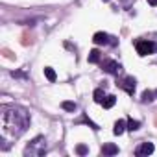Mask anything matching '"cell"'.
<instances>
[{"label": "cell", "instance_id": "6da1fadb", "mask_svg": "<svg viewBox=\"0 0 157 157\" xmlns=\"http://www.w3.org/2000/svg\"><path fill=\"white\" fill-rule=\"evenodd\" d=\"M2 111V137L17 139L30 128V115L26 109L17 105H4Z\"/></svg>", "mask_w": 157, "mask_h": 157}, {"label": "cell", "instance_id": "7a4b0ae2", "mask_svg": "<svg viewBox=\"0 0 157 157\" xmlns=\"http://www.w3.org/2000/svg\"><path fill=\"white\" fill-rule=\"evenodd\" d=\"M46 153V140H44V137H35L28 146H26V150H24V155L28 157V155H32V157H41V155H44Z\"/></svg>", "mask_w": 157, "mask_h": 157}, {"label": "cell", "instance_id": "3957f363", "mask_svg": "<svg viewBox=\"0 0 157 157\" xmlns=\"http://www.w3.org/2000/svg\"><path fill=\"white\" fill-rule=\"evenodd\" d=\"M135 50L139 56H151L153 52H157V43L153 41H146V39H139L135 41Z\"/></svg>", "mask_w": 157, "mask_h": 157}, {"label": "cell", "instance_id": "277c9868", "mask_svg": "<svg viewBox=\"0 0 157 157\" xmlns=\"http://www.w3.org/2000/svg\"><path fill=\"white\" fill-rule=\"evenodd\" d=\"M93 41H94V44H111V46H117V44H118V39H117V37L107 35V33H104V32H96L94 37H93Z\"/></svg>", "mask_w": 157, "mask_h": 157}, {"label": "cell", "instance_id": "5b68a950", "mask_svg": "<svg viewBox=\"0 0 157 157\" xmlns=\"http://www.w3.org/2000/svg\"><path fill=\"white\" fill-rule=\"evenodd\" d=\"M117 85H118L120 89H124L128 94H133V93H135V78H131V76H124L122 80L117 82Z\"/></svg>", "mask_w": 157, "mask_h": 157}, {"label": "cell", "instance_id": "8992f818", "mask_svg": "<svg viewBox=\"0 0 157 157\" xmlns=\"http://www.w3.org/2000/svg\"><path fill=\"white\" fill-rule=\"evenodd\" d=\"M102 70L107 72V74H118V72L122 70V67H120V63H117L115 59H105V61L102 63Z\"/></svg>", "mask_w": 157, "mask_h": 157}, {"label": "cell", "instance_id": "52a82bcc", "mask_svg": "<svg viewBox=\"0 0 157 157\" xmlns=\"http://www.w3.org/2000/svg\"><path fill=\"white\" fill-rule=\"evenodd\" d=\"M153 144L151 142H142L140 146H137V150H135V155H139V157H142V155H150V153H153Z\"/></svg>", "mask_w": 157, "mask_h": 157}, {"label": "cell", "instance_id": "ba28073f", "mask_svg": "<svg viewBox=\"0 0 157 157\" xmlns=\"http://www.w3.org/2000/svg\"><path fill=\"white\" fill-rule=\"evenodd\" d=\"M102 153L104 155H117L118 153V146L113 144V142H107V144L102 146Z\"/></svg>", "mask_w": 157, "mask_h": 157}, {"label": "cell", "instance_id": "9c48e42d", "mask_svg": "<svg viewBox=\"0 0 157 157\" xmlns=\"http://www.w3.org/2000/svg\"><path fill=\"white\" fill-rule=\"evenodd\" d=\"M126 129H128V122L120 118V120H117V122H115V128H113V133H115V135H122V133H124Z\"/></svg>", "mask_w": 157, "mask_h": 157}, {"label": "cell", "instance_id": "30bf717a", "mask_svg": "<svg viewBox=\"0 0 157 157\" xmlns=\"http://www.w3.org/2000/svg\"><path fill=\"white\" fill-rule=\"evenodd\" d=\"M115 104H117V96H115V94H109V96H105V100L102 102L104 109H111Z\"/></svg>", "mask_w": 157, "mask_h": 157}, {"label": "cell", "instance_id": "8fae6325", "mask_svg": "<svg viewBox=\"0 0 157 157\" xmlns=\"http://www.w3.org/2000/svg\"><path fill=\"white\" fill-rule=\"evenodd\" d=\"M100 57H102L100 50H98V48H94V50H91V52H89V57H87V59H89V63H98V61H100Z\"/></svg>", "mask_w": 157, "mask_h": 157}, {"label": "cell", "instance_id": "7c38bea8", "mask_svg": "<svg viewBox=\"0 0 157 157\" xmlns=\"http://www.w3.org/2000/svg\"><path fill=\"white\" fill-rule=\"evenodd\" d=\"M93 98H94V102H96V104H102V102L105 100V93H104V89H94Z\"/></svg>", "mask_w": 157, "mask_h": 157}, {"label": "cell", "instance_id": "4fadbf2b", "mask_svg": "<svg viewBox=\"0 0 157 157\" xmlns=\"http://www.w3.org/2000/svg\"><path fill=\"white\" fill-rule=\"evenodd\" d=\"M44 76L48 78V82H56L57 80V74H56V70L52 67H44Z\"/></svg>", "mask_w": 157, "mask_h": 157}, {"label": "cell", "instance_id": "5bb4252c", "mask_svg": "<svg viewBox=\"0 0 157 157\" xmlns=\"http://www.w3.org/2000/svg\"><path fill=\"white\" fill-rule=\"evenodd\" d=\"M61 107H63L65 111H70V113H74V111L78 109V105H76V102H68V100H65V102L61 104Z\"/></svg>", "mask_w": 157, "mask_h": 157}, {"label": "cell", "instance_id": "9a60e30c", "mask_svg": "<svg viewBox=\"0 0 157 157\" xmlns=\"http://www.w3.org/2000/svg\"><path fill=\"white\" fill-rule=\"evenodd\" d=\"M153 94H155V93H151V91H144V93H142V96H140V102H142V104L151 102V100H153Z\"/></svg>", "mask_w": 157, "mask_h": 157}, {"label": "cell", "instance_id": "2e32d148", "mask_svg": "<svg viewBox=\"0 0 157 157\" xmlns=\"http://www.w3.org/2000/svg\"><path fill=\"white\" fill-rule=\"evenodd\" d=\"M139 128H140V122H139V120H133V118L128 120V129H129V131H137Z\"/></svg>", "mask_w": 157, "mask_h": 157}, {"label": "cell", "instance_id": "e0dca14e", "mask_svg": "<svg viewBox=\"0 0 157 157\" xmlns=\"http://www.w3.org/2000/svg\"><path fill=\"white\" fill-rule=\"evenodd\" d=\"M76 153H78V155H87V153H89V148H87L85 144H78V146H76Z\"/></svg>", "mask_w": 157, "mask_h": 157}, {"label": "cell", "instance_id": "ac0fdd59", "mask_svg": "<svg viewBox=\"0 0 157 157\" xmlns=\"http://www.w3.org/2000/svg\"><path fill=\"white\" fill-rule=\"evenodd\" d=\"M148 4L150 6H157V0H148Z\"/></svg>", "mask_w": 157, "mask_h": 157}, {"label": "cell", "instance_id": "d6986e66", "mask_svg": "<svg viewBox=\"0 0 157 157\" xmlns=\"http://www.w3.org/2000/svg\"><path fill=\"white\" fill-rule=\"evenodd\" d=\"M104 2H109V0H104Z\"/></svg>", "mask_w": 157, "mask_h": 157}, {"label": "cell", "instance_id": "ffe728a7", "mask_svg": "<svg viewBox=\"0 0 157 157\" xmlns=\"http://www.w3.org/2000/svg\"><path fill=\"white\" fill-rule=\"evenodd\" d=\"M155 94H157V91H155Z\"/></svg>", "mask_w": 157, "mask_h": 157}]
</instances>
